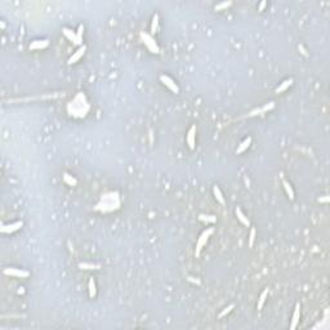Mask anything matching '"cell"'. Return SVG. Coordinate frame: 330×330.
I'll return each instance as SVG.
<instances>
[{
	"label": "cell",
	"instance_id": "6da1fadb",
	"mask_svg": "<svg viewBox=\"0 0 330 330\" xmlns=\"http://www.w3.org/2000/svg\"><path fill=\"white\" fill-rule=\"evenodd\" d=\"M213 232H214V229H213V228H208V229H205V231L200 235V237H199V241H197V245H196V255L200 254V252H201V249H203L204 244L208 241L209 236L213 233Z\"/></svg>",
	"mask_w": 330,
	"mask_h": 330
},
{
	"label": "cell",
	"instance_id": "7a4b0ae2",
	"mask_svg": "<svg viewBox=\"0 0 330 330\" xmlns=\"http://www.w3.org/2000/svg\"><path fill=\"white\" fill-rule=\"evenodd\" d=\"M141 36H142L143 41H145V44L147 45V48L150 49V51H151L152 53H159V47L156 45V43L154 41V39L151 38L150 35H147V34H142Z\"/></svg>",
	"mask_w": 330,
	"mask_h": 330
},
{
	"label": "cell",
	"instance_id": "3957f363",
	"mask_svg": "<svg viewBox=\"0 0 330 330\" xmlns=\"http://www.w3.org/2000/svg\"><path fill=\"white\" fill-rule=\"evenodd\" d=\"M160 80L161 82H163V84H165L168 88H169L172 92H174V93H178L179 92V89H178V86L176 85V83L173 82V80L169 78V76H166V75H163V76H160Z\"/></svg>",
	"mask_w": 330,
	"mask_h": 330
},
{
	"label": "cell",
	"instance_id": "277c9868",
	"mask_svg": "<svg viewBox=\"0 0 330 330\" xmlns=\"http://www.w3.org/2000/svg\"><path fill=\"white\" fill-rule=\"evenodd\" d=\"M4 273L5 275H9V276H16V277H27L28 276L27 271L16 270V268H7V270H4Z\"/></svg>",
	"mask_w": 330,
	"mask_h": 330
},
{
	"label": "cell",
	"instance_id": "5b68a950",
	"mask_svg": "<svg viewBox=\"0 0 330 330\" xmlns=\"http://www.w3.org/2000/svg\"><path fill=\"white\" fill-rule=\"evenodd\" d=\"M20 227H22V222H16V223H12V225H5V226L2 227V232H5V233L14 232Z\"/></svg>",
	"mask_w": 330,
	"mask_h": 330
},
{
	"label": "cell",
	"instance_id": "8992f818",
	"mask_svg": "<svg viewBox=\"0 0 330 330\" xmlns=\"http://www.w3.org/2000/svg\"><path fill=\"white\" fill-rule=\"evenodd\" d=\"M299 316H301V306L297 304L295 306V311H294V315H293V321H291V325H290V329L294 330L298 325V321H299Z\"/></svg>",
	"mask_w": 330,
	"mask_h": 330
},
{
	"label": "cell",
	"instance_id": "52a82bcc",
	"mask_svg": "<svg viewBox=\"0 0 330 330\" xmlns=\"http://www.w3.org/2000/svg\"><path fill=\"white\" fill-rule=\"evenodd\" d=\"M195 134H196V127H192L187 133V143H188L190 148L195 147Z\"/></svg>",
	"mask_w": 330,
	"mask_h": 330
},
{
	"label": "cell",
	"instance_id": "ba28073f",
	"mask_svg": "<svg viewBox=\"0 0 330 330\" xmlns=\"http://www.w3.org/2000/svg\"><path fill=\"white\" fill-rule=\"evenodd\" d=\"M85 49H86V47H84V45H83L82 48L79 49V51H76L75 53L72 54V57H71L70 59H68V63H70V65H72V63H75V62H76L78 59H80V57H82V55L84 54Z\"/></svg>",
	"mask_w": 330,
	"mask_h": 330
},
{
	"label": "cell",
	"instance_id": "9c48e42d",
	"mask_svg": "<svg viewBox=\"0 0 330 330\" xmlns=\"http://www.w3.org/2000/svg\"><path fill=\"white\" fill-rule=\"evenodd\" d=\"M49 41L48 40H38V41H34L30 44V49H43L48 47Z\"/></svg>",
	"mask_w": 330,
	"mask_h": 330
},
{
	"label": "cell",
	"instance_id": "30bf717a",
	"mask_svg": "<svg viewBox=\"0 0 330 330\" xmlns=\"http://www.w3.org/2000/svg\"><path fill=\"white\" fill-rule=\"evenodd\" d=\"M250 143H252V138H250V137H248V138H246V139H245V141L242 142L241 145L237 147V151H236V152H237V154H241L242 151H245L246 148H248L249 146H250Z\"/></svg>",
	"mask_w": 330,
	"mask_h": 330
},
{
	"label": "cell",
	"instance_id": "8fae6325",
	"mask_svg": "<svg viewBox=\"0 0 330 330\" xmlns=\"http://www.w3.org/2000/svg\"><path fill=\"white\" fill-rule=\"evenodd\" d=\"M291 84H293V79H289V80H285V82H284V83H283V84H281V85H280V86H279V88L276 89V93H283L284 90H286V89H288V88H289V86H290Z\"/></svg>",
	"mask_w": 330,
	"mask_h": 330
},
{
	"label": "cell",
	"instance_id": "7c38bea8",
	"mask_svg": "<svg viewBox=\"0 0 330 330\" xmlns=\"http://www.w3.org/2000/svg\"><path fill=\"white\" fill-rule=\"evenodd\" d=\"M283 184H284V188H285V191H286V194H288L289 199H290V200H293V199H294V191H293L291 186H290L288 182H286V180H283Z\"/></svg>",
	"mask_w": 330,
	"mask_h": 330
},
{
	"label": "cell",
	"instance_id": "4fadbf2b",
	"mask_svg": "<svg viewBox=\"0 0 330 330\" xmlns=\"http://www.w3.org/2000/svg\"><path fill=\"white\" fill-rule=\"evenodd\" d=\"M236 215H237L239 218V221L242 223V225H245V226H249V221H248V218L245 217V214L242 213V211L240 209H236Z\"/></svg>",
	"mask_w": 330,
	"mask_h": 330
},
{
	"label": "cell",
	"instance_id": "5bb4252c",
	"mask_svg": "<svg viewBox=\"0 0 330 330\" xmlns=\"http://www.w3.org/2000/svg\"><path fill=\"white\" fill-rule=\"evenodd\" d=\"M79 267L82 270H98V268H101L99 264H93V263H80Z\"/></svg>",
	"mask_w": 330,
	"mask_h": 330
},
{
	"label": "cell",
	"instance_id": "9a60e30c",
	"mask_svg": "<svg viewBox=\"0 0 330 330\" xmlns=\"http://www.w3.org/2000/svg\"><path fill=\"white\" fill-rule=\"evenodd\" d=\"M267 295H268V289H266L262 294H260V297H259V301H258V309H262V307H263V304H264V302H266V298H267Z\"/></svg>",
	"mask_w": 330,
	"mask_h": 330
},
{
	"label": "cell",
	"instance_id": "2e32d148",
	"mask_svg": "<svg viewBox=\"0 0 330 330\" xmlns=\"http://www.w3.org/2000/svg\"><path fill=\"white\" fill-rule=\"evenodd\" d=\"M83 31H84V26L80 25L79 28H78V32H76V39H75V44H82V39H83Z\"/></svg>",
	"mask_w": 330,
	"mask_h": 330
},
{
	"label": "cell",
	"instance_id": "e0dca14e",
	"mask_svg": "<svg viewBox=\"0 0 330 330\" xmlns=\"http://www.w3.org/2000/svg\"><path fill=\"white\" fill-rule=\"evenodd\" d=\"M213 191H214V196H215V199L218 201H219L221 204H225V199H223V195H222V192H221V190L217 187V186H214V188H213Z\"/></svg>",
	"mask_w": 330,
	"mask_h": 330
},
{
	"label": "cell",
	"instance_id": "ac0fdd59",
	"mask_svg": "<svg viewBox=\"0 0 330 330\" xmlns=\"http://www.w3.org/2000/svg\"><path fill=\"white\" fill-rule=\"evenodd\" d=\"M96 293H97V290H96V283H94V280H93V279H90L89 280V295L93 298V297H96Z\"/></svg>",
	"mask_w": 330,
	"mask_h": 330
},
{
	"label": "cell",
	"instance_id": "d6986e66",
	"mask_svg": "<svg viewBox=\"0 0 330 330\" xmlns=\"http://www.w3.org/2000/svg\"><path fill=\"white\" fill-rule=\"evenodd\" d=\"M63 34H65V36L67 39H70L71 41H74L75 43V39H76V35L72 32L71 30H68V28H63Z\"/></svg>",
	"mask_w": 330,
	"mask_h": 330
},
{
	"label": "cell",
	"instance_id": "ffe728a7",
	"mask_svg": "<svg viewBox=\"0 0 330 330\" xmlns=\"http://www.w3.org/2000/svg\"><path fill=\"white\" fill-rule=\"evenodd\" d=\"M157 22H159V16L156 14L152 18V23H151V31L152 32H155V31L157 30Z\"/></svg>",
	"mask_w": 330,
	"mask_h": 330
},
{
	"label": "cell",
	"instance_id": "44dd1931",
	"mask_svg": "<svg viewBox=\"0 0 330 330\" xmlns=\"http://www.w3.org/2000/svg\"><path fill=\"white\" fill-rule=\"evenodd\" d=\"M200 219L204 222H215V217L214 215H200Z\"/></svg>",
	"mask_w": 330,
	"mask_h": 330
},
{
	"label": "cell",
	"instance_id": "7402d4cb",
	"mask_svg": "<svg viewBox=\"0 0 330 330\" xmlns=\"http://www.w3.org/2000/svg\"><path fill=\"white\" fill-rule=\"evenodd\" d=\"M254 240H255V229L252 228V231H250V236H249V246H253L254 244Z\"/></svg>",
	"mask_w": 330,
	"mask_h": 330
},
{
	"label": "cell",
	"instance_id": "603a6c76",
	"mask_svg": "<svg viewBox=\"0 0 330 330\" xmlns=\"http://www.w3.org/2000/svg\"><path fill=\"white\" fill-rule=\"evenodd\" d=\"M232 3L231 2H226V3H221V4H218V5H215V10H221V9H223V8H227V7H229V5H231Z\"/></svg>",
	"mask_w": 330,
	"mask_h": 330
},
{
	"label": "cell",
	"instance_id": "cb8c5ba5",
	"mask_svg": "<svg viewBox=\"0 0 330 330\" xmlns=\"http://www.w3.org/2000/svg\"><path fill=\"white\" fill-rule=\"evenodd\" d=\"M63 178H65V180H66V182H67L68 184H71V186H74V184H76V179H74V178H71L70 176H68V174H65V176H63Z\"/></svg>",
	"mask_w": 330,
	"mask_h": 330
},
{
	"label": "cell",
	"instance_id": "d4e9b609",
	"mask_svg": "<svg viewBox=\"0 0 330 330\" xmlns=\"http://www.w3.org/2000/svg\"><path fill=\"white\" fill-rule=\"evenodd\" d=\"M233 304H231V306H228L227 308H225V311H223V312H221V315H219V317H223L225 315H227L228 312H231V309H233Z\"/></svg>",
	"mask_w": 330,
	"mask_h": 330
},
{
	"label": "cell",
	"instance_id": "484cf974",
	"mask_svg": "<svg viewBox=\"0 0 330 330\" xmlns=\"http://www.w3.org/2000/svg\"><path fill=\"white\" fill-rule=\"evenodd\" d=\"M273 106H275V103H273V102H270L268 104H266L264 107H263V108H260V110H262V112H266V111H268V110L273 108Z\"/></svg>",
	"mask_w": 330,
	"mask_h": 330
},
{
	"label": "cell",
	"instance_id": "4316f807",
	"mask_svg": "<svg viewBox=\"0 0 330 330\" xmlns=\"http://www.w3.org/2000/svg\"><path fill=\"white\" fill-rule=\"evenodd\" d=\"M266 5H267V3H266V2H262V3L258 5V10H263V8L266 7Z\"/></svg>",
	"mask_w": 330,
	"mask_h": 330
},
{
	"label": "cell",
	"instance_id": "83f0119b",
	"mask_svg": "<svg viewBox=\"0 0 330 330\" xmlns=\"http://www.w3.org/2000/svg\"><path fill=\"white\" fill-rule=\"evenodd\" d=\"M328 200H329L328 197H322V199H320V203H326Z\"/></svg>",
	"mask_w": 330,
	"mask_h": 330
},
{
	"label": "cell",
	"instance_id": "f1b7e54d",
	"mask_svg": "<svg viewBox=\"0 0 330 330\" xmlns=\"http://www.w3.org/2000/svg\"><path fill=\"white\" fill-rule=\"evenodd\" d=\"M299 49L302 51V53H303V54H306V51H304V49H303V47H299Z\"/></svg>",
	"mask_w": 330,
	"mask_h": 330
}]
</instances>
